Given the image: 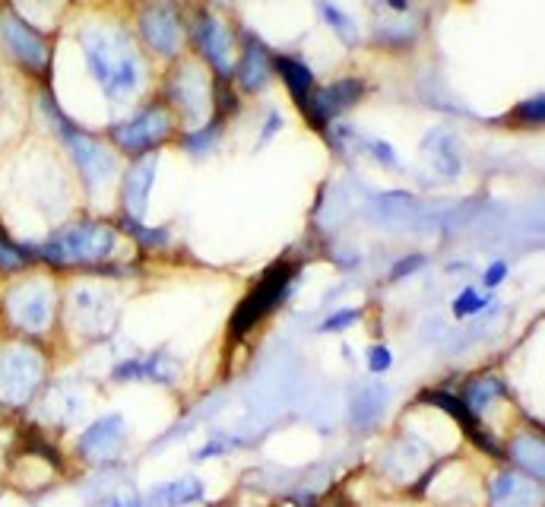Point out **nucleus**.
Listing matches in <instances>:
<instances>
[{"mask_svg":"<svg viewBox=\"0 0 545 507\" xmlns=\"http://www.w3.org/2000/svg\"><path fill=\"white\" fill-rule=\"evenodd\" d=\"M365 96V83L362 80H333L327 83L324 89H314L308 105L302 108V115L308 118V124L314 130H321V134H327L330 124L343 115V111H349L352 105H359Z\"/></svg>","mask_w":545,"mask_h":507,"instance_id":"nucleus-11","label":"nucleus"},{"mask_svg":"<svg viewBox=\"0 0 545 507\" xmlns=\"http://www.w3.org/2000/svg\"><path fill=\"white\" fill-rule=\"evenodd\" d=\"M175 134H178L175 111L168 108L162 99H156V102L137 108L130 118H121L115 124H108L105 140L115 146L118 156L140 159V156L156 153V149L165 146Z\"/></svg>","mask_w":545,"mask_h":507,"instance_id":"nucleus-5","label":"nucleus"},{"mask_svg":"<svg viewBox=\"0 0 545 507\" xmlns=\"http://www.w3.org/2000/svg\"><path fill=\"white\" fill-rule=\"evenodd\" d=\"M0 61L35 86L54 80V32L29 23L7 0L0 4Z\"/></svg>","mask_w":545,"mask_h":507,"instance_id":"nucleus-4","label":"nucleus"},{"mask_svg":"<svg viewBox=\"0 0 545 507\" xmlns=\"http://www.w3.org/2000/svg\"><path fill=\"white\" fill-rule=\"evenodd\" d=\"M45 381V355L32 343L0 346V400L7 406H26Z\"/></svg>","mask_w":545,"mask_h":507,"instance_id":"nucleus-7","label":"nucleus"},{"mask_svg":"<svg viewBox=\"0 0 545 507\" xmlns=\"http://www.w3.org/2000/svg\"><path fill=\"white\" fill-rule=\"evenodd\" d=\"M108 507H146V504H143L140 498H130V495L121 498V495H118V498H111V501H108Z\"/></svg>","mask_w":545,"mask_h":507,"instance_id":"nucleus-36","label":"nucleus"},{"mask_svg":"<svg viewBox=\"0 0 545 507\" xmlns=\"http://www.w3.org/2000/svg\"><path fill=\"white\" fill-rule=\"evenodd\" d=\"M292 276H295L292 264H276L260 276V283L248 292V298H241V305L232 314V327H229L232 340H244L263 317L286 302L292 289Z\"/></svg>","mask_w":545,"mask_h":507,"instance_id":"nucleus-8","label":"nucleus"},{"mask_svg":"<svg viewBox=\"0 0 545 507\" xmlns=\"http://www.w3.org/2000/svg\"><path fill=\"white\" fill-rule=\"evenodd\" d=\"M162 102L175 111V118H184L191 124H206L213 118V73L200 58H178L172 61Z\"/></svg>","mask_w":545,"mask_h":507,"instance_id":"nucleus-6","label":"nucleus"},{"mask_svg":"<svg viewBox=\"0 0 545 507\" xmlns=\"http://www.w3.org/2000/svg\"><path fill=\"white\" fill-rule=\"evenodd\" d=\"M35 267H39L35 241L16 238L7 225H0V279H16Z\"/></svg>","mask_w":545,"mask_h":507,"instance_id":"nucleus-17","label":"nucleus"},{"mask_svg":"<svg viewBox=\"0 0 545 507\" xmlns=\"http://www.w3.org/2000/svg\"><path fill=\"white\" fill-rule=\"evenodd\" d=\"M390 365H393V355H390V349L387 346H371L368 349V371L371 374H384V371H390Z\"/></svg>","mask_w":545,"mask_h":507,"instance_id":"nucleus-31","label":"nucleus"},{"mask_svg":"<svg viewBox=\"0 0 545 507\" xmlns=\"http://www.w3.org/2000/svg\"><path fill=\"white\" fill-rule=\"evenodd\" d=\"M422 264H425V257H419V254H416V257H406V260H400L397 267H393L390 276H393V279H403V276H409V273H416Z\"/></svg>","mask_w":545,"mask_h":507,"instance_id":"nucleus-33","label":"nucleus"},{"mask_svg":"<svg viewBox=\"0 0 545 507\" xmlns=\"http://www.w3.org/2000/svg\"><path fill=\"white\" fill-rule=\"evenodd\" d=\"M137 39H140V48L153 54V58L178 61L184 58L187 26L172 4H149L137 16Z\"/></svg>","mask_w":545,"mask_h":507,"instance_id":"nucleus-9","label":"nucleus"},{"mask_svg":"<svg viewBox=\"0 0 545 507\" xmlns=\"http://www.w3.org/2000/svg\"><path fill=\"white\" fill-rule=\"evenodd\" d=\"M0 314H4L7 327L26 336V340L48 336L61 314V295L51 270L39 273V267H35L16 276L4 289V298H0Z\"/></svg>","mask_w":545,"mask_h":507,"instance_id":"nucleus-3","label":"nucleus"},{"mask_svg":"<svg viewBox=\"0 0 545 507\" xmlns=\"http://www.w3.org/2000/svg\"><path fill=\"white\" fill-rule=\"evenodd\" d=\"M371 153H378L381 156V162H387V165H393V159H397V156H393V149L387 146V143H371Z\"/></svg>","mask_w":545,"mask_h":507,"instance_id":"nucleus-35","label":"nucleus"},{"mask_svg":"<svg viewBox=\"0 0 545 507\" xmlns=\"http://www.w3.org/2000/svg\"><path fill=\"white\" fill-rule=\"evenodd\" d=\"M507 454L523 469L530 479H545V438L536 431H523L511 444H507Z\"/></svg>","mask_w":545,"mask_h":507,"instance_id":"nucleus-20","label":"nucleus"},{"mask_svg":"<svg viewBox=\"0 0 545 507\" xmlns=\"http://www.w3.org/2000/svg\"><path fill=\"white\" fill-rule=\"evenodd\" d=\"M504 279H507V264H504V260H495V264L485 270L482 283H485V289H495V286L504 283Z\"/></svg>","mask_w":545,"mask_h":507,"instance_id":"nucleus-32","label":"nucleus"},{"mask_svg":"<svg viewBox=\"0 0 545 507\" xmlns=\"http://www.w3.org/2000/svg\"><path fill=\"white\" fill-rule=\"evenodd\" d=\"M7 4H10L13 10H20L29 23H35V26H42V29L54 32V26H58L67 0H7Z\"/></svg>","mask_w":545,"mask_h":507,"instance_id":"nucleus-23","label":"nucleus"},{"mask_svg":"<svg viewBox=\"0 0 545 507\" xmlns=\"http://www.w3.org/2000/svg\"><path fill=\"white\" fill-rule=\"evenodd\" d=\"M187 39H191L200 61L210 67L216 77H232L235 61H238V42L219 16H213L210 10H197L191 29H187Z\"/></svg>","mask_w":545,"mask_h":507,"instance_id":"nucleus-10","label":"nucleus"},{"mask_svg":"<svg viewBox=\"0 0 545 507\" xmlns=\"http://www.w3.org/2000/svg\"><path fill=\"white\" fill-rule=\"evenodd\" d=\"M273 70L279 83L289 89V96L295 99L298 108H305L311 92L317 89V80H314V70L302 61L295 58V54H273Z\"/></svg>","mask_w":545,"mask_h":507,"instance_id":"nucleus-18","label":"nucleus"},{"mask_svg":"<svg viewBox=\"0 0 545 507\" xmlns=\"http://www.w3.org/2000/svg\"><path fill=\"white\" fill-rule=\"evenodd\" d=\"M381 406H384V390L381 387H365L359 397H355V422L359 425H371L374 419L381 416Z\"/></svg>","mask_w":545,"mask_h":507,"instance_id":"nucleus-26","label":"nucleus"},{"mask_svg":"<svg viewBox=\"0 0 545 507\" xmlns=\"http://www.w3.org/2000/svg\"><path fill=\"white\" fill-rule=\"evenodd\" d=\"M111 378H115V381H159V384H168L175 378V362L168 359L165 352H153V355H146V359L118 362L115 371H111Z\"/></svg>","mask_w":545,"mask_h":507,"instance_id":"nucleus-19","label":"nucleus"},{"mask_svg":"<svg viewBox=\"0 0 545 507\" xmlns=\"http://www.w3.org/2000/svg\"><path fill=\"white\" fill-rule=\"evenodd\" d=\"M124 444V419L121 416H105L99 422H92L80 435V457L89 463H108L121 454Z\"/></svg>","mask_w":545,"mask_h":507,"instance_id":"nucleus-16","label":"nucleus"},{"mask_svg":"<svg viewBox=\"0 0 545 507\" xmlns=\"http://www.w3.org/2000/svg\"><path fill=\"white\" fill-rule=\"evenodd\" d=\"M283 127V115L279 111H270L267 115V124H263V130H260V143H270L273 137H276V130Z\"/></svg>","mask_w":545,"mask_h":507,"instance_id":"nucleus-34","label":"nucleus"},{"mask_svg":"<svg viewBox=\"0 0 545 507\" xmlns=\"http://www.w3.org/2000/svg\"><path fill=\"white\" fill-rule=\"evenodd\" d=\"M121 248V229L105 219H92L80 216L58 225L51 235L42 241H35V251H39V267L51 273H70L80 270L89 273L102 264H108L111 257Z\"/></svg>","mask_w":545,"mask_h":507,"instance_id":"nucleus-2","label":"nucleus"},{"mask_svg":"<svg viewBox=\"0 0 545 507\" xmlns=\"http://www.w3.org/2000/svg\"><path fill=\"white\" fill-rule=\"evenodd\" d=\"M511 121H517V124H530V127L545 124V96H536V99L520 102V105L514 108Z\"/></svg>","mask_w":545,"mask_h":507,"instance_id":"nucleus-27","label":"nucleus"},{"mask_svg":"<svg viewBox=\"0 0 545 507\" xmlns=\"http://www.w3.org/2000/svg\"><path fill=\"white\" fill-rule=\"evenodd\" d=\"M203 498V482L197 476H181L175 482H165L153 488L149 495V507H184Z\"/></svg>","mask_w":545,"mask_h":507,"instance_id":"nucleus-21","label":"nucleus"},{"mask_svg":"<svg viewBox=\"0 0 545 507\" xmlns=\"http://www.w3.org/2000/svg\"><path fill=\"white\" fill-rule=\"evenodd\" d=\"M504 393V384L495 378V374H479V378H473L466 387H463V403L466 409L473 412V416H482V412L492 406L498 397Z\"/></svg>","mask_w":545,"mask_h":507,"instance_id":"nucleus-22","label":"nucleus"},{"mask_svg":"<svg viewBox=\"0 0 545 507\" xmlns=\"http://www.w3.org/2000/svg\"><path fill=\"white\" fill-rule=\"evenodd\" d=\"M485 305H488V298H485L482 292H476V289H463V292L457 295V302H454V314H457V317H469V314H479Z\"/></svg>","mask_w":545,"mask_h":507,"instance_id":"nucleus-28","label":"nucleus"},{"mask_svg":"<svg viewBox=\"0 0 545 507\" xmlns=\"http://www.w3.org/2000/svg\"><path fill=\"white\" fill-rule=\"evenodd\" d=\"M393 10H406V0H390Z\"/></svg>","mask_w":545,"mask_h":507,"instance_id":"nucleus-37","label":"nucleus"},{"mask_svg":"<svg viewBox=\"0 0 545 507\" xmlns=\"http://www.w3.org/2000/svg\"><path fill=\"white\" fill-rule=\"evenodd\" d=\"M156 172H159V156L149 153L140 159H130V165L121 175V216L130 219H146L149 213V194H153L156 184Z\"/></svg>","mask_w":545,"mask_h":507,"instance_id":"nucleus-13","label":"nucleus"},{"mask_svg":"<svg viewBox=\"0 0 545 507\" xmlns=\"http://www.w3.org/2000/svg\"><path fill=\"white\" fill-rule=\"evenodd\" d=\"M362 317V311L359 308H343V311H336V314H330L327 321L321 324V333H336V330H346V327H352L355 321Z\"/></svg>","mask_w":545,"mask_h":507,"instance_id":"nucleus-29","label":"nucleus"},{"mask_svg":"<svg viewBox=\"0 0 545 507\" xmlns=\"http://www.w3.org/2000/svg\"><path fill=\"white\" fill-rule=\"evenodd\" d=\"M317 7H321V16H324V20L336 29V32H340V35H349L352 32V23H349V16L346 13H340V10H336L333 4H330V0H321V4H317Z\"/></svg>","mask_w":545,"mask_h":507,"instance_id":"nucleus-30","label":"nucleus"},{"mask_svg":"<svg viewBox=\"0 0 545 507\" xmlns=\"http://www.w3.org/2000/svg\"><path fill=\"white\" fill-rule=\"evenodd\" d=\"M222 130H225V121L210 118L206 124H200V127H194V130H187V134L181 137V146H184L191 156H206V153H210V149L216 146V140H219Z\"/></svg>","mask_w":545,"mask_h":507,"instance_id":"nucleus-24","label":"nucleus"},{"mask_svg":"<svg viewBox=\"0 0 545 507\" xmlns=\"http://www.w3.org/2000/svg\"><path fill=\"white\" fill-rule=\"evenodd\" d=\"M241 51L235 61V80L238 92H248V96H260L263 89H270L273 83V51L263 45L254 32H241L238 39Z\"/></svg>","mask_w":545,"mask_h":507,"instance_id":"nucleus-12","label":"nucleus"},{"mask_svg":"<svg viewBox=\"0 0 545 507\" xmlns=\"http://www.w3.org/2000/svg\"><path fill=\"white\" fill-rule=\"evenodd\" d=\"M83 67L108 105L124 108L146 86V58L134 35L118 26H86L77 32Z\"/></svg>","mask_w":545,"mask_h":507,"instance_id":"nucleus-1","label":"nucleus"},{"mask_svg":"<svg viewBox=\"0 0 545 507\" xmlns=\"http://www.w3.org/2000/svg\"><path fill=\"white\" fill-rule=\"evenodd\" d=\"M488 507H545V488L526 473H501L488 488Z\"/></svg>","mask_w":545,"mask_h":507,"instance_id":"nucleus-15","label":"nucleus"},{"mask_svg":"<svg viewBox=\"0 0 545 507\" xmlns=\"http://www.w3.org/2000/svg\"><path fill=\"white\" fill-rule=\"evenodd\" d=\"M67 321L86 333H102L111 327V292L99 286H77L67 295Z\"/></svg>","mask_w":545,"mask_h":507,"instance_id":"nucleus-14","label":"nucleus"},{"mask_svg":"<svg viewBox=\"0 0 545 507\" xmlns=\"http://www.w3.org/2000/svg\"><path fill=\"white\" fill-rule=\"evenodd\" d=\"M118 229L121 235L137 238L143 248H165V244L172 241V232L168 229H153V225H146L143 219H130V216H118Z\"/></svg>","mask_w":545,"mask_h":507,"instance_id":"nucleus-25","label":"nucleus"}]
</instances>
